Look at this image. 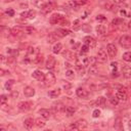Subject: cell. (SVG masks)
<instances>
[{
  "label": "cell",
  "mask_w": 131,
  "mask_h": 131,
  "mask_svg": "<svg viewBox=\"0 0 131 131\" xmlns=\"http://www.w3.org/2000/svg\"><path fill=\"white\" fill-rule=\"evenodd\" d=\"M49 23L51 25H61V26H68L69 25V21L60 13H53L49 18Z\"/></svg>",
  "instance_id": "cell-1"
},
{
  "label": "cell",
  "mask_w": 131,
  "mask_h": 131,
  "mask_svg": "<svg viewBox=\"0 0 131 131\" xmlns=\"http://www.w3.org/2000/svg\"><path fill=\"white\" fill-rule=\"evenodd\" d=\"M38 55H39V49L37 47H29L26 56V61H34Z\"/></svg>",
  "instance_id": "cell-2"
},
{
  "label": "cell",
  "mask_w": 131,
  "mask_h": 131,
  "mask_svg": "<svg viewBox=\"0 0 131 131\" xmlns=\"http://www.w3.org/2000/svg\"><path fill=\"white\" fill-rule=\"evenodd\" d=\"M55 82H56V78L52 72H48L47 74H45V79H44L45 86H47V87L53 86L55 84Z\"/></svg>",
  "instance_id": "cell-3"
},
{
  "label": "cell",
  "mask_w": 131,
  "mask_h": 131,
  "mask_svg": "<svg viewBox=\"0 0 131 131\" xmlns=\"http://www.w3.org/2000/svg\"><path fill=\"white\" fill-rule=\"evenodd\" d=\"M119 43L122 47L124 48H129L131 47V37L128 35H123L120 39H119Z\"/></svg>",
  "instance_id": "cell-4"
},
{
  "label": "cell",
  "mask_w": 131,
  "mask_h": 131,
  "mask_svg": "<svg viewBox=\"0 0 131 131\" xmlns=\"http://www.w3.org/2000/svg\"><path fill=\"white\" fill-rule=\"evenodd\" d=\"M17 107H18V110L21 111V112H28V111L32 110L33 103L30 102V101H20V102L17 104Z\"/></svg>",
  "instance_id": "cell-5"
},
{
  "label": "cell",
  "mask_w": 131,
  "mask_h": 131,
  "mask_svg": "<svg viewBox=\"0 0 131 131\" xmlns=\"http://www.w3.org/2000/svg\"><path fill=\"white\" fill-rule=\"evenodd\" d=\"M97 59L101 62H104V61L107 60V54H106V51L103 48H99L97 50Z\"/></svg>",
  "instance_id": "cell-6"
},
{
  "label": "cell",
  "mask_w": 131,
  "mask_h": 131,
  "mask_svg": "<svg viewBox=\"0 0 131 131\" xmlns=\"http://www.w3.org/2000/svg\"><path fill=\"white\" fill-rule=\"evenodd\" d=\"M55 63H56V59L53 55H48L47 56V59H46V68L48 70H52L54 67H55Z\"/></svg>",
  "instance_id": "cell-7"
},
{
  "label": "cell",
  "mask_w": 131,
  "mask_h": 131,
  "mask_svg": "<svg viewBox=\"0 0 131 131\" xmlns=\"http://www.w3.org/2000/svg\"><path fill=\"white\" fill-rule=\"evenodd\" d=\"M106 52H107V54L111 56V57H115L116 55H117V52H118V49H117V47H116V45L115 44H108L107 46H106Z\"/></svg>",
  "instance_id": "cell-8"
},
{
  "label": "cell",
  "mask_w": 131,
  "mask_h": 131,
  "mask_svg": "<svg viewBox=\"0 0 131 131\" xmlns=\"http://www.w3.org/2000/svg\"><path fill=\"white\" fill-rule=\"evenodd\" d=\"M115 97H116L119 101H121V102H124V101L127 100V94H126V92L123 91V90H118V91H116Z\"/></svg>",
  "instance_id": "cell-9"
},
{
  "label": "cell",
  "mask_w": 131,
  "mask_h": 131,
  "mask_svg": "<svg viewBox=\"0 0 131 131\" xmlns=\"http://www.w3.org/2000/svg\"><path fill=\"white\" fill-rule=\"evenodd\" d=\"M32 77H33L34 79L38 80V81H44V79H45V74H44L42 71H40V70H36V71L33 72Z\"/></svg>",
  "instance_id": "cell-10"
},
{
  "label": "cell",
  "mask_w": 131,
  "mask_h": 131,
  "mask_svg": "<svg viewBox=\"0 0 131 131\" xmlns=\"http://www.w3.org/2000/svg\"><path fill=\"white\" fill-rule=\"evenodd\" d=\"M111 69H112V76L113 77H118L119 76V63L117 61H113L111 63Z\"/></svg>",
  "instance_id": "cell-11"
},
{
  "label": "cell",
  "mask_w": 131,
  "mask_h": 131,
  "mask_svg": "<svg viewBox=\"0 0 131 131\" xmlns=\"http://www.w3.org/2000/svg\"><path fill=\"white\" fill-rule=\"evenodd\" d=\"M24 94L26 97H32L35 95V89L31 86H26L24 88Z\"/></svg>",
  "instance_id": "cell-12"
},
{
  "label": "cell",
  "mask_w": 131,
  "mask_h": 131,
  "mask_svg": "<svg viewBox=\"0 0 131 131\" xmlns=\"http://www.w3.org/2000/svg\"><path fill=\"white\" fill-rule=\"evenodd\" d=\"M76 93H77V95H78L79 97H81V98H87L88 95H89L88 91L85 90V89L82 88V87H79V88L76 90Z\"/></svg>",
  "instance_id": "cell-13"
},
{
  "label": "cell",
  "mask_w": 131,
  "mask_h": 131,
  "mask_svg": "<svg viewBox=\"0 0 131 131\" xmlns=\"http://www.w3.org/2000/svg\"><path fill=\"white\" fill-rule=\"evenodd\" d=\"M75 124H76V126H77L78 130H81V129H86V128H87V126H88L87 121H86V120H84V119H80V120H78V121H77Z\"/></svg>",
  "instance_id": "cell-14"
},
{
  "label": "cell",
  "mask_w": 131,
  "mask_h": 131,
  "mask_svg": "<svg viewBox=\"0 0 131 131\" xmlns=\"http://www.w3.org/2000/svg\"><path fill=\"white\" fill-rule=\"evenodd\" d=\"M83 41H84V44L88 45L89 47H94V46H95V44H96L95 40H94L92 37H90V36H86V37H84Z\"/></svg>",
  "instance_id": "cell-15"
},
{
  "label": "cell",
  "mask_w": 131,
  "mask_h": 131,
  "mask_svg": "<svg viewBox=\"0 0 131 131\" xmlns=\"http://www.w3.org/2000/svg\"><path fill=\"white\" fill-rule=\"evenodd\" d=\"M48 4H50V0H35V5L41 9H43Z\"/></svg>",
  "instance_id": "cell-16"
},
{
  "label": "cell",
  "mask_w": 131,
  "mask_h": 131,
  "mask_svg": "<svg viewBox=\"0 0 131 131\" xmlns=\"http://www.w3.org/2000/svg\"><path fill=\"white\" fill-rule=\"evenodd\" d=\"M11 35H13L15 37H23L24 31L18 27H14V28L11 29Z\"/></svg>",
  "instance_id": "cell-17"
},
{
  "label": "cell",
  "mask_w": 131,
  "mask_h": 131,
  "mask_svg": "<svg viewBox=\"0 0 131 131\" xmlns=\"http://www.w3.org/2000/svg\"><path fill=\"white\" fill-rule=\"evenodd\" d=\"M34 124H35V121H34L32 118H28V119H26L25 122H24V126H25V128L28 129V130L32 129L33 126H34Z\"/></svg>",
  "instance_id": "cell-18"
},
{
  "label": "cell",
  "mask_w": 131,
  "mask_h": 131,
  "mask_svg": "<svg viewBox=\"0 0 131 131\" xmlns=\"http://www.w3.org/2000/svg\"><path fill=\"white\" fill-rule=\"evenodd\" d=\"M39 115L41 116V118H43V119H45V120L49 119L50 116H51L50 112H49L48 110H46V108H41V110H39Z\"/></svg>",
  "instance_id": "cell-19"
},
{
  "label": "cell",
  "mask_w": 131,
  "mask_h": 131,
  "mask_svg": "<svg viewBox=\"0 0 131 131\" xmlns=\"http://www.w3.org/2000/svg\"><path fill=\"white\" fill-rule=\"evenodd\" d=\"M122 73H123V76L125 78H131V67L130 66H125L122 70Z\"/></svg>",
  "instance_id": "cell-20"
},
{
  "label": "cell",
  "mask_w": 131,
  "mask_h": 131,
  "mask_svg": "<svg viewBox=\"0 0 131 131\" xmlns=\"http://www.w3.org/2000/svg\"><path fill=\"white\" fill-rule=\"evenodd\" d=\"M70 34H71V31L66 30V29H58V30L56 31L57 37H66V36H68V35H70Z\"/></svg>",
  "instance_id": "cell-21"
},
{
  "label": "cell",
  "mask_w": 131,
  "mask_h": 131,
  "mask_svg": "<svg viewBox=\"0 0 131 131\" xmlns=\"http://www.w3.org/2000/svg\"><path fill=\"white\" fill-rule=\"evenodd\" d=\"M48 96L50 98H57L59 95H60V90L59 89H54V90H50L48 91Z\"/></svg>",
  "instance_id": "cell-22"
},
{
  "label": "cell",
  "mask_w": 131,
  "mask_h": 131,
  "mask_svg": "<svg viewBox=\"0 0 131 131\" xmlns=\"http://www.w3.org/2000/svg\"><path fill=\"white\" fill-rule=\"evenodd\" d=\"M63 112H64V114H66L67 117H72L75 114L76 108L74 106H67V107H64V111Z\"/></svg>",
  "instance_id": "cell-23"
},
{
  "label": "cell",
  "mask_w": 131,
  "mask_h": 131,
  "mask_svg": "<svg viewBox=\"0 0 131 131\" xmlns=\"http://www.w3.org/2000/svg\"><path fill=\"white\" fill-rule=\"evenodd\" d=\"M96 33H97V35L98 36H103L104 34H105V27L103 26V25H97V27H96Z\"/></svg>",
  "instance_id": "cell-24"
},
{
  "label": "cell",
  "mask_w": 131,
  "mask_h": 131,
  "mask_svg": "<svg viewBox=\"0 0 131 131\" xmlns=\"http://www.w3.org/2000/svg\"><path fill=\"white\" fill-rule=\"evenodd\" d=\"M63 56H64L68 60H70V61H73V60L76 59V55H75V53L72 52V51H66V52L63 53Z\"/></svg>",
  "instance_id": "cell-25"
},
{
  "label": "cell",
  "mask_w": 131,
  "mask_h": 131,
  "mask_svg": "<svg viewBox=\"0 0 131 131\" xmlns=\"http://www.w3.org/2000/svg\"><path fill=\"white\" fill-rule=\"evenodd\" d=\"M105 102H106L105 98H104L103 96H99V97L96 99V101H95V104H96L97 106H100V107H104V105H105Z\"/></svg>",
  "instance_id": "cell-26"
},
{
  "label": "cell",
  "mask_w": 131,
  "mask_h": 131,
  "mask_svg": "<svg viewBox=\"0 0 131 131\" xmlns=\"http://www.w3.org/2000/svg\"><path fill=\"white\" fill-rule=\"evenodd\" d=\"M35 125H36V127H38V128H43L45 125H46V123H45V119H41V118H38V119H36L35 120Z\"/></svg>",
  "instance_id": "cell-27"
},
{
  "label": "cell",
  "mask_w": 131,
  "mask_h": 131,
  "mask_svg": "<svg viewBox=\"0 0 131 131\" xmlns=\"http://www.w3.org/2000/svg\"><path fill=\"white\" fill-rule=\"evenodd\" d=\"M61 49H62V44L59 43V42H57V43H55V44L53 45L52 51H53V53L57 54V53H59V52L61 51Z\"/></svg>",
  "instance_id": "cell-28"
},
{
  "label": "cell",
  "mask_w": 131,
  "mask_h": 131,
  "mask_svg": "<svg viewBox=\"0 0 131 131\" xmlns=\"http://www.w3.org/2000/svg\"><path fill=\"white\" fill-rule=\"evenodd\" d=\"M64 105L61 103V102H57V103H55V104H53V106H52V108L55 111V112H61V111H64Z\"/></svg>",
  "instance_id": "cell-29"
},
{
  "label": "cell",
  "mask_w": 131,
  "mask_h": 131,
  "mask_svg": "<svg viewBox=\"0 0 131 131\" xmlns=\"http://www.w3.org/2000/svg\"><path fill=\"white\" fill-rule=\"evenodd\" d=\"M57 35L56 34H54V33H50L48 36H47V42L48 43H54L55 41H56V37Z\"/></svg>",
  "instance_id": "cell-30"
},
{
  "label": "cell",
  "mask_w": 131,
  "mask_h": 131,
  "mask_svg": "<svg viewBox=\"0 0 131 131\" xmlns=\"http://www.w3.org/2000/svg\"><path fill=\"white\" fill-rule=\"evenodd\" d=\"M36 15H37L36 10L31 9V10H29L28 13H27V19H34V18L36 17Z\"/></svg>",
  "instance_id": "cell-31"
},
{
  "label": "cell",
  "mask_w": 131,
  "mask_h": 131,
  "mask_svg": "<svg viewBox=\"0 0 131 131\" xmlns=\"http://www.w3.org/2000/svg\"><path fill=\"white\" fill-rule=\"evenodd\" d=\"M1 32H2V35H3L4 37H8V36L11 35V30L8 29L7 27H2V28H1Z\"/></svg>",
  "instance_id": "cell-32"
},
{
  "label": "cell",
  "mask_w": 131,
  "mask_h": 131,
  "mask_svg": "<svg viewBox=\"0 0 131 131\" xmlns=\"http://www.w3.org/2000/svg\"><path fill=\"white\" fill-rule=\"evenodd\" d=\"M123 59L125 60V61H127V62H131V51H127V52H125L124 54H123Z\"/></svg>",
  "instance_id": "cell-33"
},
{
  "label": "cell",
  "mask_w": 131,
  "mask_h": 131,
  "mask_svg": "<svg viewBox=\"0 0 131 131\" xmlns=\"http://www.w3.org/2000/svg\"><path fill=\"white\" fill-rule=\"evenodd\" d=\"M7 53H8V55L9 56H12V57H14V56H16L17 55V50L16 49H13V48H7Z\"/></svg>",
  "instance_id": "cell-34"
},
{
  "label": "cell",
  "mask_w": 131,
  "mask_h": 131,
  "mask_svg": "<svg viewBox=\"0 0 131 131\" xmlns=\"http://www.w3.org/2000/svg\"><path fill=\"white\" fill-rule=\"evenodd\" d=\"M87 60H88V66H94L97 61V57L90 56V57H87Z\"/></svg>",
  "instance_id": "cell-35"
},
{
  "label": "cell",
  "mask_w": 131,
  "mask_h": 131,
  "mask_svg": "<svg viewBox=\"0 0 131 131\" xmlns=\"http://www.w3.org/2000/svg\"><path fill=\"white\" fill-rule=\"evenodd\" d=\"M112 25H114V26H122V25H124V20L121 19V18H115V19L112 20Z\"/></svg>",
  "instance_id": "cell-36"
},
{
  "label": "cell",
  "mask_w": 131,
  "mask_h": 131,
  "mask_svg": "<svg viewBox=\"0 0 131 131\" xmlns=\"http://www.w3.org/2000/svg\"><path fill=\"white\" fill-rule=\"evenodd\" d=\"M89 48H90V47H89L88 45L84 44V45L80 48V54H81V55H82V54H86V53L89 51Z\"/></svg>",
  "instance_id": "cell-37"
},
{
  "label": "cell",
  "mask_w": 131,
  "mask_h": 131,
  "mask_svg": "<svg viewBox=\"0 0 131 131\" xmlns=\"http://www.w3.org/2000/svg\"><path fill=\"white\" fill-rule=\"evenodd\" d=\"M13 84H14V80H8V81L5 83V85H4V86H5V89L10 91L11 88H12V85H13Z\"/></svg>",
  "instance_id": "cell-38"
},
{
  "label": "cell",
  "mask_w": 131,
  "mask_h": 131,
  "mask_svg": "<svg viewBox=\"0 0 131 131\" xmlns=\"http://www.w3.org/2000/svg\"><path fill=\"white\" fill-rule=\"evenodd\" d=\"M61 86H62V88L64 90H70L71 87H72V84L70 82H68V81H61Z\"/></svg>",
  "instance_id": "cell-39"
},
{
  "label": "cell",
  "mask_w": 131,
  "mask_h": 131,
  "mask_svg": "<svg viewBox=\"0 0 131 131\" xmlns=\"http://www.w3.org/2000/svg\"><path fill=\"white\" fill-rule=\"evenodd\" d=\"M90 68H89V74H91V75H95V74H97V72H98V69L96 68V66L94 64V66H89Z\"/></svg>",
  "instance_id": "cell-40"
},
{
  "label": "cell",
  "mask_w": 131,
  "mask_h": 131,
  "mask_svg": "<svg viewBox=\"0 0 131 131\" xmlns=\"http://www.w3.org/2000/svg\"><path fill=\"white\" fill-rule=\"evenodd\" d=\"M66 76L68 77V78H70V79H73L74 78V71L73 70H71V69H69V70H67L66 71Z\"/></svg>",
  "instance_id": "cell-41"
},
{
  "label": "cell",
  "mask_w": 131,
  "mask_h": 131,
  "mask_svg": "<svg viewBox=\"0 0 131 131\" xmlns=\"http://www.w3.org/2000/svg\"><path fill=\"white\" fill-rule=\"evenodd\" d=\"M73 1H74V3H75L77 6H82V5L86 4L88 0H73Z\"/></svg>",
  "instance_id": "cell-42"
},
{
  "label": "cell",
  "mask_w": 131,
  "mask_h": 131,
  "mask_svg": "<svg viewBox=\"0 0 131 131\" xmlns=\"http://www.w3.org/2000/svg\"><path fill=\"white\" fill-rule=\"evenodd\" d=\"M6 102H7V96H6L5 94H2L1 97H0V103H1L2 105H4Z\"/></svg>",
  "instance_id": "cell-43"
},
{
  "label": "cell",
  "mask_w": 131,
  "mask_h": 131,
  "mask_svg": "<svg viewBox=\"0 0 131 131\" xmlns=\"http://www.w3.org/2000/svg\"><path fill=\"white\" fill-rule=\"evenodd\" d=\"M100 116V111L98 110V108H96V110H94L93 112H92V117L93 118H98Z\"/></svg>",
  "instance_id": "cell-44"
},
{
  "label": "cell",
  "mask_w": 131,
  "mask_h": 131,
  "mask_svg": "<svg viewBox=\"0 0 131 131\" xmlns=\"http://www.w3.org/2000/svg\"><path fill=\"white\" fill-rule=\"evenodd\" d=\"M5 13H6L7 16H13V15H14V10L11 9V8H8V9L5 11Z\"/></svg>",
  "instance_id": "cell-45"
},
{
  "label": "cell",
  "mask_w": 131,
  "mask_h": 131,
  "mask_svg": "<svg viewBox=\"0 0 131 131\" xmlns=\"http://www.w3.org/2000/svg\"><path fill=\"white\" fill-rule=\"evenodd\" d=\"M25 31H26V33H28V34H33V33L35 32V29L32 28V27H27V28L25 29Z\"/></svg>",
  "instance_id": "cell-46"
},
{
  "label": "cell",
  "mask_w": 131,
  "mask_h": 131,
  "mask_svg": "<svg viewBox=\"0 0 131 131\" xmlns=\"http://www.w3.org/2000/svg\"><path fill=\"white\" fill-rule=\"evenodd\" d=\"M96 20H100V21H102V20H106V17H105L104 15H102V14H99V15L96 16Z\"/></svg>",
  "instance_id": "cell-47"
},
{
  "label": "cell",
  "mask_w": 131,
  "mask_h": 131,
  "mask_svg": "<svg viewBox=\"0 0 131 131\" xmlns=\"http://www.w3.org/2000/svg\"><path fill=\"white\" fill-rule=\"evenodd\" d=\"M79 24H80V20H79V19H76V20L74 21V29H75V30H78V29L80 28V25H79Z\"/></svg>",
  "instance_id": "cell-48"
},
{
  "label": "cell",
  "mask_w": 131,
  "mask_h": 131,
  "mask_svg": "<svg viewBox=\"0 0 131 131\" xmlns=\"http://www.w3.org/2000/svg\"><path fill=\"white\" fill-rule=\"evenodd\" d=\"M111 102H112V104L117 105V104H118V102H119V100H118L116 97H112V98H111Z\"/></svg>",
  "instance_id": "cell-49"
},
{
  "label": "cell",
  "mask_w": 131,
  "mask_h": 131,
  "mask_svg": "<svg viewBox=\"0 0 131 131\" xmlns=\"http://www.w3.org/2000/svg\"><path fill=\"white\" fill-rule=\"evenodd\" d=\"M126 0H113V2L115 3V4H122V3H124Z\"/></svg>",
  "instance_id": "cell-50"
},
{
  "label": "cell",
  "mask_w": 131,
  "mask_h": 131,
  "mask_svg": "<svg viewBox=\"0 0 131 131\" xmlns=\"http://www.w3.org/2000/svg\"><path fill=\"white\" fill-rule=\"evenodd\" d=\"M1 76H4V75H6V74H9V72H6V71H4L3 69H1Z\"/></svg>",
  "instance_id": "cell-51"
},
{
  "label": "cell",
  "mask_w": 131,
  "mask_h": 131,
  "mask_svg": "<svg viewBox=\"0 0 131 131\" xmlns=\"http://www.w3.org/2000/svg\"><path fill=\"white\" fill-rule=\"evenodd\" d=\"M64 64H66V67H67V68H68V69H70V68H71V67H72V66H71V64H70V63H69V62H67V63H64Z\"/></svg>",
  "instance_id": "cell-52"
},
{
  "label": "cell",
  "mask_w": 131,
  "mask_h": 131,
  "mask_svg": "<svg viewBox=\"0 0 131 131\" xmlns=\"http://www.w3.org/2000/svg\"><path fill=\"white\" fill-rule=\"evenodd\" d=\"M128 27H129V29H131V20L129 21V24H128Z\"/></svg>",
  "instance_id": "cell-53"
},
{
  "label": "cell",
  "mask_w": 131,
  "mask_h": 131,
  "mask_svg": "<svg viewBox=\"0 0 131 131\" xmlns=\"http://www.w3.org/2000/svg\"><path fill=\"white\" fill-rule=\"evenodd\" d=\"M1 60L4 61V56H3V55H1Z\"/></svg>",
  "instance_id": "cell-54"
},
{
  "label": "cell",
  "mask_w": 131,
  "mask_h": 131,
  "mask_svg": "<svg viewBox=\"0 0 131 131\" xmlns=\"http://www.w3.org/2000/svg\"><path fill=\"white\" fill-rule=\"evenodd\" d=\"M7 2H12V1H14V0H6Z\"/></svg>",
  "instance_id": "cell-55"
}]
</instances>
